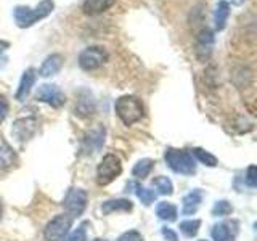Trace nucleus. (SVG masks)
<instances>
[{
	"mask_svg": "<svg viewBox=\"0 0 257 241\" xmlns=\"http://www.w3.org/2000/svg\"><path fill=\"white\" fill-rule=\"evenodd\" d=\"M166 163L167 166L172 169L174 172L182 174V175H193L196 172V164L195 159L190 155L188 151L183 150H175V148H169L166 150Z\"/></svg>",
	"mask_w": 257,
	"mask_h": 241,
	"instance_id": "obj_3",
	"label": "nucleus"
},
{
	"mask_svg": "<svg viewBox=\"0 0 257 241\" xmlns=\"http://www.w3.org/2000/svg\"><path fill=\"white\" fill-rule=\"evenodd\" d=\"M214 44H215V36H214V31H211L209 28H203L196 36V47H195V52L199 61H209L211 55L214 52Z\"/></svg>",
	"mask_w": 257,
	"mask_h": 241,
	"instance_id": "obj_7",
	"label": "nucleus"
},
{
	"mask_svg": "<svg viewBox=\"0 0 257 241\" xmlns=\"http://www.w3.org/2000/svg\"><path fill=\"white\" fill-rule=\"evenodd\" d=\"M16 163V153L7 143L4 137H0V169H8Z\"/></svg>",
	"mask_w": 257,
	"mask_h": 241,
	"instance_id": "obj_19",
	"label": "nucleus"
},
{
	"mask_svg": "<svg viewBox=\"0 0 257 241\" xmlns=\"http://www.w3.org/2000/svg\"><path fill=\"white\" fill-rule=\"evenodd\" d=\"M199 227H201V220H198V219H190V220L180 222V231L185 236H190V238L198 235Z\"/></svg>",
	"mask_w": 257,
	"mask_h": 241,
	"instance_id": "obj_25",
	"label": "nucleus"
},
{
	"mask_svg": "<svg viewBox=\"0 0 257 241\" xmlns=\"http://www.w3.org/2000/svg\"><path fill=\"white\" fill-rule=\"evenodd\" d=\"M36 100L50 104L53 108H60L64 104L66 98H64V93L61 92V88L55 84H42L39 85L37 92H36Z\"/></svg>",
	"mask_w": 257,
	"mask_h": 241,
	"instance_id": "obj_8",
	"label": "nucleus"
},
{
	"mask_svg": "<svg viewBox=\"0 0 257 241\" xmlns=\"http://www.w3.org/2000/svg\"><path fill=\"white\" fill-rule=\"evenodd\" d=\"M156 214L159 219L167 220V222H174L177 219V215H179V211H177V207L171 203H159L158 209H156Z\"/></svg>",
	"mask_w": 257,
	"mask_h": 241,
	"instance_id": "obj_21",
	"label": "nucleus"
},
{
	"mask_svg": "<svg viewBox=\"0 0 257 241\" xmlns=\"http://www.w3.org/2000/svg\"><path fill=\"white\" fill-rule=\"evenodd\" d=\"M233 212V207H231V204L228 203L227 199H222V201H217V203L214 204V207H212V214L214 215H230Z\"/></svg>",
	"mask_w": 257,
	"mask_h": 241,
	"instance_id": "obj_27",
	"label": "nucleus"
},
{
	"mask_svg": "<svg viewBox=\"0 0 257 241\" xmlns=\"http://www.w3.org/2000/svg\"><path fill=\"white\" fill-rule=\"evenodd\" d=\"M114 111L124 126H134L145 116L143 103L135 95H122L114 101Z\"/></svg>",
	"mask_w": 257,
	"mask_h": 241,
	"instance_id": "obj_2",
	"label": "nucleus"
},
{
	"mask_svg": "<svg viewBox=\"0 0 257 241\" xmlns=\"http://www.w3.org/2000/svg\"><path fill=\"white\" fill-rule=\"evenodd\" d=\"M230 2H231V5H235V7H241L246 2V0H230Z\"/></svg>",
	"mask_w": 257,
	"mask_h": 241,
	"instance_id": "obj_34",
	"label": "nucleus"
},
{
	"mask_svg": "<svg viewBox=\"0 0 257 241\" xmlns=\"http://www.w3.org/2000/svg\"><path fill=\"white\" fill-rule=\"evenodd\" d=\"M0 217H2V204H0Z\"/></svg>",
	"mask_w": 257,
	"mask_h": 241,
	"instance_id": "obj_35",
	"label": "nucleus"
},
{
	"mask_svg": "<svg viewBox=\"0 0 257 241\" xmlns=\"http://www.w3.org/2000/svg\"><path fill=\"white\" fill-rule=\"evenodd\" d=\"M64 209L72 215H80L87 207V193L82 188H71L63 203Z\"/></svg>",
	"mask_w": 257,
	"mask_h": 241,
	"instance_id": "obj_10",
	"label": "nucleus"
},
{
	"mask_svg": "<svg viewBox=\"0 0 257 241\" xmlns=\"http://www.w3.org/2000/svg\"><path fill=\"white\" fill-rule=\"evenodd\" d=\"M37 80V71L34 68H28L26 71L23 72L21 80H20V85H18V90H16V100L18 101H24L29 96L32 87H34Z\"/></svg>",
	"mask_w": 257,
	"mask_h": 241,
	"instance_id": "obj_13",
	"label": "nucleus"
},
{
	"mask_svg": "<svg viewBox=\"0 0 257 241\" xmlns=\"http://www.w3.org/2000/svg\"><path fill=\"white\" fill-rule=\"evenodd\" d=\"M117 241H143V236L140 235L139 231L131 230V231L122 233V235L117 238Z\"/></svg>",
	"mask_w": 257,
	"mask_h": 241,
	"instance_id": "obj_30",
	"label": "nucleus"
},
{
	"mask_svg": "<svg viewBox=\"0 0 257 241\" xmlns=\"http://www.w3.org/2000/svg\"><path fill=\"white\" fill-rule=\"evenodd\" d=\"M77 61H79L80 69H84V71L100 69L103 64L108 61V52L104 50L103 47H98V45L87 47L79 53Z\"/></svg>",
	"mask_w": 257,
	"mask_h": 241,
	"instance_id": "obj_4",
	"label": "nucleus"
},
{
	"mask_svg": "<svg viewBox=\"0 0 257 241\" xmlns=\"http://www.w3.org/2000/svg\"><path fill=\"white\" fill-rule=\"evenodd\" d=\"M7 48H10V44L7 42V40H4V39H0V55H2Z\"/></svg>",
	"mask_w": 257,
	"mask_h": 241,
	"instance_id": "obj_33",
	"label": "nucleus"
},
{
	"mask_svg": "<svg viewBox=\"0 0 257 241\" xmlns=\"http://www.w3.org/2000/svg\"><path fill=\"white\" fill-rule=\"evenodd\" d=\"M71 225H72L71 217L60 214V215L53 217V219L47 223V227L44 230V236L47 241H61L68 235Z\"/></svg>",
	"mask_w": 257,
	"mask_h": 241,
	"instance_id": "obj_6",
	"label": "nucleus"
},
{
	"mask_svg": "<svg viewBox=\"0 0 257 241\" xmlns=\"http://www.w3.org/2000/svg\"><path fill=\"white\" fill-rule=\"evenodd\" d=\"M104 134H106V131H104V127H101V126L92 129V131L88 132L85 135V139H84L85 151H88V153L98 151L103 147V143H104Z\"/></svg>",
	"mask_w": 257,
	"mask_h": 241,
	"instance_id": "obj_15",
	"label": "nucleus"
},
{
	"mask_svg": "<svg viewBox=\"0 0 257 241\" xmlns=\"http://www.w3.org/2000/svg\"><path fill=\"white\" fill-rule=\"evenodd\" d=\"M8 111H10V104H8V100L5 98V95H0V124L4 123L8 116Z\"/></svg>",
	"mask_w": 257,
	"mask_h": 241,
	"instance_id": "obj_29",
	"label": "nucleus"
},
{
	"mask_svg": "<svg viewBox=\"0 0 257 241\" xmlns=\"http://www.w3.org/2000/svg\"><path fill=\"white\" fill-rule=\"evenodd\" d=\"M122 172V164H120V159L116 155H104L101 163L98 164V171H96V177H98V183L100 185H108L116 177L120 175Z\"/></svg>",
	"mask_w": 257,
	"mask_h": 241,
	"instance_id": "obj_5",
	"label": "nucleus"
},
{
	"mask_svg": "<svg viewBox=\"0 0 257 241\" xmlns=\"http://www.w3.org/2000/svg\"><path fill=\"white\" fill-rule=\"evenodd\" d=\"M74 111H76V114L79 117H90V116L95 114L96 103H95V98H93V95H92L90 90H87V88L79 90Z\"/></svg>",
	"mask_w": 257,
	"mask_h": 241,
	"instance_id": "obj_11",
	"label": "nucleus"
},
{
	"mask_svg": "<svg viewBox=\"0 0 257 241\" xmlns=\"http://www.w3.org/2000/svg\"><path fill=\"white\" fill-rule=\"evenodd\" d=\"M238 235V222H220L214 225L212 238L214 241H236Z\"/></svg>",
	"mask_w": 257,
	"mask_h": 241,
	"instance_id": "obj_12",
	"label": "nucleus"
},
{
	"mask_svg": "<svg viewBox=\"0 0 257 241\" xmlns=\"http://www.w3.org/2000/svg\"><path fill=\"white\" fill-rule=\"evenodd\" d=\"M228 16H230V4L227 0H219L215 5V10L212 15V20H214V29L217 32L223 31L227 28V21H228Z\"/></svg>",
	"mask_w": 257,
	"mask_h": 241,
	"instance_id": "obj_16",
	"label": "nucleus"
},
{
	"mask_svg": "<svg viewBox=\"0 0 257 241\" xmlns=\"http://www.w3.org/2000/svg\"><path fill=\"white\" fill-rule=\"evenodd\" d=\"M199 241H206V239H199Z\"/></svg>",
	"mask_w": 257,
	"mask_h": 241,
	"instance_id": "obj_37",
	"label": "nucleus"
},
{
	"mask_svg": "<svg viewBox=\"0 0 257 241\" xmlns=\"http://www.w3.org/2000/svg\"><path fill=\"white\" fill-rule=\"evenodd\" d=\"M190 155L191 156H196V159L199 161V163H203L204 166H209V167H215L217 163H219L214 155H211V153L203 150V148H193Z\"/></svg>",
	"mask_w": 257,
	"mask_h": 241,
	"instance_id": "obj_23",
	"label": "nucleus"
},
{
	"mask_svg": "<svg viewBox=\"0 0 257 241\" xmlns=\"http://www.w3.org/2000/svg\"><path fill=\"white\" fill-rule=\"evenodd\" d=\"M68 241H87V233H85L84 225H80V227H77V230L72 231Z\"/></svg>",
	"mask_w": 257,
	"mask_h": 241,
	"instance_id": "obj_31",
	"label": "nucleus"
},
{
	"mask_svg": "<svg viewBox=\"0 0 257 241\" xmlns=\"http://www.w3.org/2000/svg\"><path fill=\"white\" fill-rule=\"evenodd\" d=\"M153 187H156L161 195L171 196L172 193H174V185H172L171 179H167V177H164V175H161V177H156V179H153Z\"/></svg>",
	"mask_w": 257,
	"mask_h": 241,
	"instance_id": "obj_24",
	"label": "nucleus"
},
{
	"mask_svg": "<svg viewBox=\"0 0 257 241\" xmlns=\"http://www.w3.org/2000/svg\"><path fill=\"white\" fill-rule=\"evenodd\" d=\"M137 196H139V199L145 206H150L151 203H155L156 193L150 188H145V187H140V185H137Z\"/></svg>",
	"mask_w": 257,
	"mask_h": 241,
	"instance_id": "obj_26",
	"label": "nucleus"
},
{
	"mask_svg": "<svg viewBox=\"0 0 257 241\" xmlns=\"http://www.w3.org/2000/svg\"><path fill=\"white\" fill-rule=\"evenodd\" d=\"M114 4L116 0H84L82 12L88 16H96L108 12Z\"/></svg>",
	"mask_w": 257,
	"mask_h": 241,
	"instance_id": "obj_18",
	"label": "nucleus"
},
{
	"mask_svg": "<svg viewBox=\"0 0 257 241\" xmlns=\"http://www.w3.org/2000/svg\"><path fill=\"white\" fill-rule=\"evenodd\" d=\"M163 236H164L167 241H179V236H177V233H175L172 228H167V227L163 228Z\"/></svg>",
	"mask_w": 257,
	"mask_h": 241,
	"instance_id": "obj_32",
	"label": "nucleus"
},
{
	"mask_svg": "<svg viewBox=\"0 0 257 241\" xmlns=\"http://www.w3.org/2000/svg\"><path fill=\"white\" fill-rule=\"evenodd\" d=\"M39 129V123L36 117H21V119H16L13 126H12V135L15 137L18 142H28L31 140L32 137L36 135Z\"/></svg>",
	"mask_w": 257,
	"mask_h": 241,
	"instance_id": "obj_9",
	"label": "nucleus"
},
{
	"mask_svg": "<svg viewBox=\"0 0 257 241\" xmlns=\"http://www.w3.org/2000/svg\"><path fill=\"white\" fill-rule=\"evenodd\" d=\"M255 174H257L255 166H249L247 167V174H246V183L251 188H255V185H257V175Z\"/></svg>",
	"mask_w": 257,
	"mask_h": 241,
	"instance_id": "obj_28",
	"label": "nucleus"
},
{
	"mask_svg": "<svg viewBox=\"0 0 257 241\" xmlns=\"http://www.w3.org/2000/svg\"><path fill=\"white\" fill-rule=\"evenodd\" d=\"M64 63V56L61 53H52L48 55L47 58L44 60L42 66L39 68V76L42 77H52L55 74H58L63 68Z\"/></svg>",
	"mask_w": 257,
	"mask_h": 241,
	"instance_id": "obj_14",
	"label": "nucleus"
},
{
	"mask_svg": "<svg viewBox=\"0 0 257 241\" xmlns=\"http://www.w3.org/2000/svg\"><path fill=\"white\" fill-rule=\"evenodd\" d=\"M55 10V2L53 0H40V2L34 7H26V5H18L13 8V18L16 26L20 29H28L32 28L36 23L45 20L47 16H50Z\"/></svg>",
	"mask_w": 257,
	"mask_h": 241,
	"instance_id": "obj_1",
	"label": "nucleus"
},
{
	"mask_svg": "<svg viewBox=\"0 0 257 241\" xmlns=\"http://www.w3.org/2000/svg\"><path fill=\"white\" fill-rule=\"evenodd\" d=\"M128 212L132 211V203L128 199H109L106 203L101 204V212L103 214H111V212Z\"/></svg>",
	"mask_w": 257,
	"mask_h": 241,
	"instance_id": "obj_20",
	"label": "nucleus"
},
{
	"mask_svg": "<svg viewBox=\"0 0 257 241\" xmlns=\"http://www.w3.org/2000/svg\"><path fill=\"white\" fill-rule=\"evenodd\" d=\"M95 241H104V239H95Z\"/></svg>",
	"mask_w": 257,
	"mask_h": 241,
	"instance_id": "obj_36",
	"label": "nucleus"
},
{
	"mask_svg": "<svg viewBox=\"0 0 257 241\" xmlns=\"http://www.w3.org/2000/svg\"><path fill=\"white\" fill-rule=\"evenodd\" d=\"M153 166H155V161L153 159H148V158L140 159L139 163L134 166L132 174H134V177H137V179H145V177L150 175Z\"/></svg>",
	"mask_w": 257,
	"mask_h": 241,
	"instance_id": "obj_22",
	"label": "nucleus"
},
{
	"mask_svg": "<svg viewBox=\"0 0 257 241\" xmlns=\"http://www.w3.org/2000/svg\"><path fill=\"white\" fill-rule=\"evenodd\" d=\"M183 207H182V214L183 215H193L195 214L201 203H203V191L201 190H193L190 191L188 195L183 196Z\"/></svg>",
	"mask_w": 257,
	"mask_h": 241,
	"instance_id": "obj_17",
	"label": "nucleus"
}]
</instances>
